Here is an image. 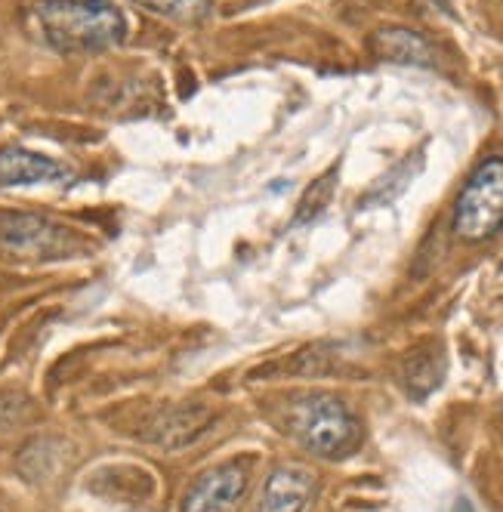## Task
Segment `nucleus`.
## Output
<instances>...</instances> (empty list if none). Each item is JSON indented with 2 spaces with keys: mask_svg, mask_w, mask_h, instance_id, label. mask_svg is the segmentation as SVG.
I'll return each instance as SVG.
<instances>
[{
  "mask_svg": "<svg viewBox=\"0 0 503 512\" xmlns=\"http://www.w3.org/2000/svg\"><path fill=\"white\" fill-rule=\"evenodd\" d=\"M315 494V475L300 463H284L269 472L257 512H306Z\"/></svg>",
  "mask_w": 503,
  "mask_h": 512,
  "instance_id": "nucleus-6",
  "label": "nucleus"
},
{
  "mask_svg": "<svg viewBox=\"0 0 503 512\" xmlns=\"http://www.w3.org/2000/svg\"><path fill=\"white\" fill-rule=\"evenodd\" d=\"M247 491V469L238 463H226L210 469L189 488L183 500V512H238L241 497Z\"/></svg>",
  "mask_w": 503,
  "mask_h": 512,
  "instance_id": "nucleus-5",
  "label": "nucleus"
},
{
  "mask_svg": "<svg viewBox=\"0 0 503 512\" xmlns=\"http://www.w3.org/2000/svg\"><path fill=\"white\" fill-rule=\"evenodd\" d=\"M454 512H473V506H470V503H466V500H457Z\"/></svg>",
  "mask_w": 503,
  "mask_h": 512,
  "instance_id": "nucleus-11",
  "label": "nucleus"
},
{
  "mask_svg": "<svg viewBox=\"0 0 503 512\" xmlns=\"http://www.w3.org/2000/svg\"><path fill=\"white\" fill-rule=\"evenodd\" d=\"M287 432L318 457H346L362 429L346 401L331 392H306L287 405Z\"/></svg>",
  "mask_w": 503,
  "mask_h": 512,
  "instance_id": "nucleus-2",
  "label": "nucleus"
},
{
  "mask_svg": "<svg viewBox=\"0 0 503 512\" xmlns=\"http://www.w3.org/2000/svg\"><path fill=\"white\" fill-rule=\"evenodd\" d=\"M439 377H442V355L439 352H414L405 364V380H408V389L420 398L426 395L429 389L439 386Z\"/></svg>",
  "mask_w": 503,
  "mask_h": 512,
  "instance_id": "nucleus-10",
  "label": "nucleus"
},
{
  "mask_svg": "<svg viewBox=\"0 0 503 512\" xmlns=\"http://www.w3.org/2000/svg\"><path fill=\"white\" fill-rule=\"evenodd\" d=\"M503 226V158H485L454 204V232L463 241H485Z\"/></svg>",
  "mask_w": 503,
  "mask_h": 512,
  "instance_id": "nucleus-4",
  "label": "nucleus"
},
{
  "mask_svg": "<svg viewBox=\"0 0 503 512\" xmlns=\"http://www.w3.org/2000/svg\"><path fill=\"white\" fill-rule=\"evenodd\" d=\"M371 53L383 62H399V65H433V59H436L429 41L411 28H380V31H374Z\"/></svg>",
  "mask_w": 503,
  "mask_h": 512,
  "instance_id": "nucleus-8",
  "label": "nucleus"
},
{
  "mask_svg": "<svg viewBox=\"0 0 503 512\" xmlns=\"http://www.w3.org/2000/svg\"><path fill=\"white\" fill-rule=\"evenodd\" d=\"M71 170L56 158L28 152L22 145L0 149V186H41V182H68Z\"/></svg>",
  "mask_w": 503,
  "mask_h": 512,
  "instance_id": "nucleus-7",
  "label": "nucleus"
},
{
  "mask_svg": "<svg viewBox=\"0 0 503 512\" xmlns=\"http://www.w3.org/2000/svg\"><path fill=\"white\" fill-rule=\"evenodd\" d=\"M84 250L75 229L53 223L41 213H0V256L13 263L65 260Z\"/></svg>",
  "mask_w": 503,
  "mask_h": 512,
  "instance_id": "nucleus-3",
  "label": "nucleus"
},
{
  "mask_svg": "<svg viewBox=\"0 0 503 512\" xmlns=\"http://www.w3.org/2000/svg\"><path fill=\"white\" fill-rule=\"evenodd\" d=\"M133 4L152 10L155 16L183 22V25L204 22L213 13V0H133Z\"/></svg>",
  "mask_w": 503,
  "mask_h": 512,
  "instance_id": "nucleus-9",
  "label": "nucleus"
},
{
  "mask_svg": "<svg viewBox=\"0 0 503 512\" xmlns=\"http://www.w3.org/2000/svg\"><path fill=\"white\" fill-rule=\"evenodd\" d=\"M28 22L31 31L59 53L109 50L127 34L121 10L109 0H38Z\"/></svg>",
  "mask_w": 503,
  "mask_h": 512,
  "instance_id": "nucleus-1",
  "label": "nucleus"
}]
</instances>
